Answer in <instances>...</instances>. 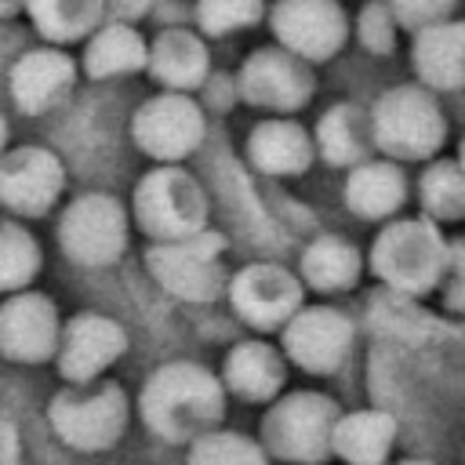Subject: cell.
Segmentation results:
<instances>
[{
  "label": "cell",
  "instance_id": "31",
  "mask_svg": "<svg viewBox=\"0 0 465 465\" xmlns=\"http://www.w3.org/2000/svg\"><path fill=\"white\" fill-rule=\"evenodd\" d=\"M262 0H196V29L207 36H232L262 22Z\"/></svg>",
  "mask_w": 465,
  "mask_h": 465
},
{
  "label": "cell",
  "instance_id": "16",
  "mask_svg": "<svg viewBox=\"0 0 465 465\" xmlns=\"http://www.w3.org/2000/svg\"><path fill=\"white\" fill-rule=\"evenodd\" d=\"M62 323L47 294L18 291L0 305V352L15 363H44L58 352Z\"/></svg>",
  "mask_w": 465,
  "mask_h": 465
},
{
  "label": "cell",
  "instance_id": "22",
  "mask_svg": "<svg viewBox=\"0 0 465 465\" xmlns=\"http://www.w3.org/2000/svg\"><path fill=\"white\" fill-rule=\"evenodd\" d=\"M283 356L269 341H236L222 367V385H229L240 400L265 403L283 389Z\"/></svg>",
  "mask_w": 465,
  "mask_h": 465
},
{
  "label": "cell",
  "instance_id": "4",
  "mask_svg": "<svg viewBox=\"0 0 465 465\" xmlns=\"http://www.w3.org/2000/svg\"><path fill=\"white\" fill-rule=\"evenodd\" d=\"M338 414V403L323 392H291L265 411L262 450L287 465H323Z\"/></svg>",
  "mask_w": 465,
  "mask_h": 465
},
{
  "label": "cell",
  "instance_id": "2",
  "mask_svg": "<svg viewBox=\"0 0 465 465\" xmlns=\"http://www.w3.org/2000/svg\"><path fill=\"white\" fill-rule=\"evenodd\" d=\"M371 272L400 298H421L440 287L447 265V240L429 218L389 222L371 243Z\"/></svg>",
  "mask_w": 465,
  "mask_h": 465
},
{
  "label": "cell",
  "instance_id": "34",
  "mask_svg": "<svg viewBox=\"0 0 465 465\" xmlns=\"http://www.w3.org/2000/svg\"><path fill=\"white\" fill-rule=\"evenodd\" d=\"M436 291H443L447 309L465 312V240L447 243V265H443V280Z\"/></svg>",
  "mask_w": 465,
  "mask_h": 465
},
{
  "label": "cell",
  "instance_id": "24",
  "mask_svg": "<svg viewBox=\"0 0 465 465\" xmlns=\"http://www.w3.org/2000/svg\"><path fill=\"white\" fill-rule=\"evenodd\" d=\"M145 58H149V44L127 22H102L87 36V47H84V69L91 80L138 73L145 69Z\"/></svg>",
  "mask_w": 465,
  "mask_h": 465
},
{
  "label": "cell",
  "instance_id": "10",
  "mask_svg": "<svg viewBox=\"0 0 465 465\" xmlns=\"http://www.w3.org/2000/svg\"><path fill=\"white\" fill-rule=\"evenodd\" d=\"M269 25L276 47L302 62H327L349 40V18L338 0H276Z\"/></svg>",
  "mask_w": 465,
  "mask_h": 465
},
{
  "label": "cell",
  "instance_id": "26",
  "mask_svg": "<svg viewBox=\"0 0 465 465\" xmlns=\"http://www.w3.org/2000/svg\"><path fill=\"white\" fill-rule=\"evenodd\" d=\"M25 15L33 18L44 40L73 44V40H87L102 25L105 0H25Z\"/></svg>",
  "mask_w": 465,
  "mask_h": 465
},
{
  "label": "cell",
  "instance_id": "23",
  "mask_svg": "<svg viewBox=\"0 0 465 465\" xmlns=\"http://www.w3.org/2000/svg\"><path fill=\"white\" fill-rule=\"evenodd\" d=\"M407 200V178L392 160H363L345 178V203L356 218H392Z\"/></svg>",
  "mask_w": 465,
  "mask_h": 465
},
{
  "label": "cell",
  "instance_id": "5",
  "mask_svg": "<svg viewBox=\"0 0 465 465\" xmlns=\"http://www.w3.org/2000/svg\"><path fill=\"white\" fill-rule=\"evenodd\" d=\"M371 134L374 145L396 160H429L440 153L447 138V124L432 91L418 84H403L374 102Z\"/></svg>",
  "mask_w": 465,
  "mask_h": 465
},
{
  "label": "cell",
  "instance_id": "35",
  "mask_svg": "<svg viewBox=\"0 0 465 465\" xmlns=\"http://www.w3.org/2000/svg\"><path fill=\"white\" fill-rule=\"evenodd\" d=\"M160 0H105V11L113 15V22H138V18H145L153 7H156Z\"/></svg>",
  "mask_w": 465,
  "mask_h": 465
},
{
  "label": "cell",
  "instance_id": "17",
  "mask_svg": "<svg viewBox=\"0 0 465 465\" xmlns=\"http://www.w3.org/2000/svg\"><path fill=\"white\" fill-rule=\"evenodd\" d=\"M411 65L418 87L425 91H461L465 87V22H440L414 33Z\"/></svg>",
  "mask_w": 465,
  "mask_h": 465
},
{
  "label": "cell",
  "instance_id": "36",
  "mask_svg": "<svg viewBox=\"0 0 465 465\" xmlns=\"http://www.w3.org/2000/svg\"><path fill=\"white\" fill-rule=\"evenodd\" d=\"M18 11H25V0H0V18H11Z\"/></svg>",
  "mask_w": 465,
  "mask_h": 465
},
{
  "label": "cell",
  "instance_id": "32",
  "mask_svg": "<svg viewBox=\"0 0 465 465\" xmlns=\"http://www.w3.org/2000/svg\"><path fill=\"white\" fill-rule=\"evenodd\" d=\"M396 29H400V25H396V18H392V11H389L385 0L363 4L360 18H356V36H360V44H363L371 54L385 58V54L396 47Z\"/></svg>",
  "mask_w": 465,
  "mask_h": 465
},
{
  "label": "cell",
  "instance_id": "38",
  "mask_svg": "<svg viewBox=\"0 0 465 465\" xmlns=\"http://www.w3.org/2000/svg\"><path fill=\"white\" fill-rule=\"evenodd\" d=\"M458 163L465 167V134H461V145H458Z\"/></svg>",
  "mask_w": 465,
  "mask_h": 465
},
{
  "label": "cell",
  "instance_id": "39",
  "mask_svg": "<svg viewBox=\"0 0 465 465\" xmlns=\"http://www.w3.org/2000/svg\"><path fill=\"white\" fill-rule=\"evenodd\" d=\"M396 465H432V461H396Z\"/></svg>",
  "mask_w": 465,
  "mask_h": 465
},
{
  "label": "cell",
  "instance_id": "25",
  "mask_svg": "<svg viewBox=\"0 0 465 465\" xmlns=\"http://www.w3.org/2000/svg\"><path fill=\"white\" fill-rule=\"evenodd\" d=\"M363 258L360 251L341 236H316L302 254V287H312L320 294L349 291L360 280Z\"/></svg>",
  "mask_w": 465,
  "mask_h": 465
},
{
  "label": "cell",
  "instance_id": "1",
  "mask_svg": "<svg viewBox=\"0 0 465 465\" xmlns=\"http://www.w3.org/2000/svg\"><path fill=\"white\" fill-rule=\"evenodd\" d=\"M138 414L153 436L163 443H196L214 432L225 414V385L214 371L174 360L156 367L138 396Z\"/></svg>",
  "mask_w": 465,
  "mask_h": 465
},
{
  "label": "cell",
  "instance_id": "30",
  "mask_svg": "<svg viewBox=\"0 0 465 465\" xmlns=\"http://www.w3.org/2000/svg\"><path fill=\"white\" fill-rule=\"evenodd\" d=\"M265 461L269 454L262 450V443L229 429H214L200 436L196 443H189V458H185V465H265Z\"/></svg>",
  "mask_w": 465,
  "mask_h": 465
},
{
  "label": "cell",
  "instance_id": "6",
  "mask_svg": "<svg viewBox=\"0 0 465 465\" xmlns=\"http://www.w3.org/2000/svg\"><path fill=\"white\" fill-rule=\"evenodd\" d=\"M127 414H131V407H127V396L116 381L69 385L47 407L54 436L65 447L84 450V454H98V450L116 447L124 429H127Z\"/></svg>",
  "mask_w": 465,
  "mask_h": 465
},
{
  "label": "cell",
  "instance_id": "21",
  "mask_svg": "<svg viewBox=\"0 0 465 465\" xmlns=\"http://www.w3.org/2000/svg\"><path fill=\"white\" fill-rule=\"evenodd\" d=\"M396 443V418L389 411L338 414L331 432V454L345 465H385Z\"/></svg>",
  "mask_w": 465,
  "mask_h": 465
},
{
  "label": "cell",
  "instance_id": "28",
  "mask_svg": "<svg viewBox=\"0 0 465 465\" xmlns=\"http://www.w3.org/2000/svg\"><path fill=\"white\" fill-rule=\"evenodd\" d=\"M312 145L320 149V156L331 167H356L363 163V127H360V113L352 105H331L320 124H316V138Z\"/></svg>",
  "mask_w": 465,
  "mask_h": 465
},
{
  "label": "cell",
  "instance_id": "11",
  "mask_svg": "<svg viewBox=\"0 0 465 465\" xmlns=\"http://www.w3.org/2000/svg\"><path fill=\"white\" fill-rule=\"evenodd\" d=\"M225 294L243 323L258 331H283V323L302 309L305 287L291 269L276 262H251L236 276H229Z\"/></svg>",
  "mask_w": 465,
  "mask_h": 465
},
{
  "label": "cell",
  "instance_id": "3",
  "mask_svg": "<svg viewBox=\"0 0 465 465\" xmlns=\"http://www.w3.org/2000/svg\"><path fill=\"white\" fill-rule=\"evenodd\" d=\"M131 214L134 225L153 243H174L203 232L211 207H207V193L189 171H182L178 163H156L134 185Z\"/></svg>",
  "mask_w": 465,
  "mask_h": 465
},
{
  "label": "cell",
  "instance_id": "8",
  "mask_svg": "<svg viewBox=\"0 0 465 465\" xmlns=\"http://www.w3.org/2000/svg\"><path fill=\"white\" fill-rule=\"evenodd\" d=\"M58 243L84 269L113 265L127 247V207L109 193L76 196L58 218Z\"/></svg>",
  "mask_w": 465,
  "mask_h": 465
},
{
  "label": "cell",
  "instance_id": "18",
  "mask_svg": "<svg viewBox=\"0 0 465 465\" xmlns=\"http://www.w3.org/2000/svg\"><path fill=\"white\" fill-rule=\"evenodd\" d=\"M73 76L76 65L62 47L25 51L11 69V98L22 113H40L73 87Z\"/></svg>",
  "mask_w": 465,
  "mask_h": 465
},
{
  "label": "cell",
  "instance_id": "7",
  "mask_svg": "<svg viewBox=\"0 0 465 465\" xmlns=\"http://www.w3.org/2000/svg\"><path fill=\"white\" fill-rule=\"evenodd\" d=\"M222 254H225V240L214 229H203L189 240L153 243L145 254V265L167 294L193 305H207L229 287Z\"/></svg>",
  "mask_w": 465,
  "mask_h": 465
},
{
  "label": "cell",
  "instance_id": "19",
  "mask_svg": "<svg viewBox=\"0 0 465 465\" xmlns=\"http://www.w3.org/2000/svg\"><path fill=\"white\" fill-rule=\"evenodd\" d=\"M149 76L174 94H189L193 87H200L207 80L211 69V54L203 47V40L193 29H163L156 33V40L149 44V58H145Z\"/></svg>",
  "mask_w": 465,
  "mask_h": 465
},
{
  "label": "cell",
  "instance_id": "13",
  "mask_svg": "<svg viewBox=\"0 0 465 465\" xmlns=\"http://www.w3.org/2000/svg\"><path fill=\"white\" fill-rule=\"evenodd\" d=\"M243 102L265 113H298L312 98V73L302 58L287 54L283 47H258L236 76Z\"/></svg>",
  "mask_w": 465,
  "mask_h": 465
},
{
  "label": "cell",
  "instance_id": "9",
  "mask_svg": "<svg viewBox=\"0 0 465 465\" xmlns=\"http://www.w3.org/2000/svg\"><path fill=\"white\" fill-rule=\"evenodd\" d=\"M203 134H207L203 109L189 94H174V91L153 94L149 102L138 105L131 120L134 145L156 163H182L189 153L200 149Z\"/></svg>",
  "mask_w": 465,
  "mask_h": 465
},
{
  "label": "cell",
  "instance_id": "15",
  "mask_svg": "<svg viewBox=\"0 0 465 465\" xmlns=\"http://www.w3.org/2000/svg\"><path fill=\"white\" fill-rule=\"evenodd\" d=\"M127 349V331L105 312H76L58 338V371L69 385H91Z\"/></svg>",
  "mask_w": 465,
  "mask_h": 465
},
{
  "label": "cell",
  "instance_id": "12",
  "mask_svg": "<svg viewBox=\"0 0 465 465\" xmlns=\"http://www.w3.org/2000/svg\"><path fill=\"white\" fill-rule=\"evenodd\" d=\"M65 189L62 160L44 145H15L0 156V207L18 218L47 214Z\"/></svg>",
  "mask_w": 465,
  "mask_h": 465
},
{
  "label": "cell",
  "instance_id": "14",
  "mask_svg": "<svg viewBox=\"0 0 465 465\" xmlns=\"http://www.w3.org/2000/svg\"><path fill=\"white\" fill-rule=\"evenodd\" d=\"M356 327L345 312L331 305H302L283 323V352L309 374H331L345 363Z\"/></svg>",
  "mask_w": 465,
  "mask_h": 465
},
{
  "label": "cell",
  "instance_id": "37",
  "mask_svg": "<svg viewBox=\"0 0 465 465\" xmlns=\"http://www.w3.org/2000/svg\"><path fill=\"white\" fill-rule=\"evenodd\" d=\"M7 153V120H4V113H0V156Z\"/></svg>",
  "mask_w": 465,
  "mask_h": 465
},
{
  "label": "cell",
  "instance_id": "29",
  "mask_svg": "<svg viewBox=\"0 0 465 465\" xmlns=\"http://www.w3.org/2000/svg\"><path fill=\"white\" fill-rule=\"evenodd\" d=\"M40 272V247L18 222L0 225V294L25 291Z\"/></svg>",
  "mask_w": 465,
  "mask_h": 465
},
{
  "label": "cell",
  "instance_id": "27",
  "mask_svg": "<svg viewBox=\"0 0 465 465\" xmlns=\"http://www.w3.org/2000/svg\"><path fill=\"white\" fill-rule=\"evenodd\" d=\"M418 200L429 222L465 218V167L458 160H436L418 178Z\"/></svg>",
  "mask_w": 465,
  "mask_h": 465
},
{
  "label": "cell",
  "instance_id": "33",
  "mask_svg": "<svg viewBox=\"0 0 465 465\" xmlns=\"http://www.w3.org/2000/svg\"><path fill=\"white\" fill-rule=\"evenodd\" d=\"M385 4H389V11H392L396 25L421 33V29H429V25L447 22L458 0H385Z\"/></svg>",
  "mask_w": 465,
  "mask_h": 465
},
{
  "label": "cell",
  "instance_id": "20",
  "mask_svg": "<svg viewBox=\"0 0 465 465\" xmlns=\"http://www.w3.org/2000/svg\"><path fill=\"white\" fill-rule=\"evenodd\" d=\"M312 138L302 124L287 120V116H269V120H258L247 134V160L265 171V174H280V178H291V174H302L309 163H312Z\"/></svg>",
  "mask_w": 465,
  "mask_h": 465
}]
</instances>
